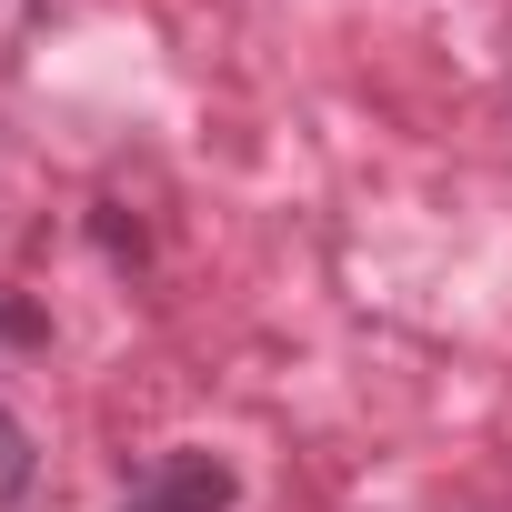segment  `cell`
I'll use <instances>...</instances> for the list:
<instances>
[{"label":"cell","mask_w":512,"mask_h":512,"mask_svg":"<svg viewBox=\"0 0 512 512\" xmlns=\"http://www.w3.org/2000/svg\"><path fill=\"white\" fill-rule=\"evenodd\" d=\"M231 462L221 452H161L141 482H131V512H231Z\"/></svg>","instance_id":"1"},{"label":"cell","mask_w":512,"mask_h":512,"mask_svg":"<svg viewBox=\"0 0 512 512\" xmlns=\"http://www.w3.org/2000/svg\"><path fill=\"white\" fill-rule=\"evenodd\" d=\"M31 472H41V452H31V432H21V412L0 402V502H21V492H31Z\"/></svg>","instance_id":"2"},{"label":"cell","mask_w":512,"mask_h":512,"mask_svg":"<svg viewBox=\"0 0 512 512\" xmlns=\"http://www.w3.org/2000/svg\"><path fill=\"white\" fill-rule=\"evenodd\" d=\"M0 332H21V312H0Z\"/></svg>","instance_id":"3"}]
</instances>
